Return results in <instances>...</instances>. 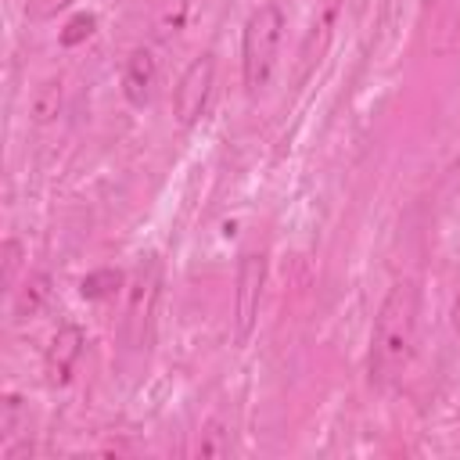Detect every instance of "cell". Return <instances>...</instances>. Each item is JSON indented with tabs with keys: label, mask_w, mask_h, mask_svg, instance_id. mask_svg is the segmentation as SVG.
Wrapping results in <instances>:
<instances>
[{
	"label": "cell",
	"mask_w": 460,
	"mask_h": 460,
	"mask_svg": "<svg viewBox=\"0 0 460 460\" xmlns=\"http://www.w3.org/2000/svg\"><path fill=\"white\" fill-rule=\"evenodd\" d=\"M198 453H201V456H223V453H230V438H226V431H223L219 424L205 428V435H201V442H198Z\"/></svg>",
	"instance_id": "cell-15"
},
{
	"label": "cell",
	"mask_w": 460,
	"mask_h": 460,
	"mask_svg": "<svg viewBox=\"0 0 460 460\" xmlns=\"http://www.w3.org/2000/svg\"><path fill=\"white\" fill-rule=\"evenodd\" d=\"M47 295H50V277H47V273H36V277L25 280V288L18 291V298H14V313H18V316H36V313L43 309Z\"/></svg>",
	"instance_id": "cell-9"
},
{
	"label": "cell",
	"mask_w": 460,
	"mask_h": 460,
	"mask_svg": "<svg viewBox=\"0 0 460 460\" xmlns=\"http://www.w3.org/2000/svg\"><path fill=\"white\" fill-rule=\"evenodd\" d=\"M122 288V273L119 270H93V273H86L83 277V284H79V295L83 298H108V295H115Z\"/></svg>",
	"instance_id": "cell-10"
},
{
	"label": "cell",
	"mask_w": 460,
	"mask_h": 460,
	"mask_svg": "<svg viewBox=\"0 0 460 460\" xmlns=\"http://www.w3.org/2000/svg\"><path fill=\"white\" fill-rule=\"evenodd\" d=\"M158 295H162V262H158V255H140L137 273L126 284V309H122V327H119V338L126 349L147 345Z\"/></svg>",
	"instance_id": "cell-3"
},
{
	"label": "cell",
	"mask_w": 460,
	"mask_h": 460,
	"mask_svg": "<svg viewBox=\"0 0 460 460\" xmlns=\"http://www.w3.org/2000/svg\"><path fill=\"white\" fill-rule=\"evenodd\" d=\"M212 86H216V58L212 54H198L183 68V75H180V83L172 90V115H176L180 126H194L205 115Z\"/></svg>",
	"instance_id": "cell-5"
},
{
	"label": "cell",
	"mask_w": 460,
	"mask_h": 460,
	"mask_svg": "<svg viewBox=\"0 0 460 460\" xmlns=\"http://www.w3.org/2000/svg\"><path fill=\"white\" fill-rule=\"evenodd\" d=\"M158 83V61L151 47H137L122 65V97L129 108H147Z\"/></svg>",
	"instance_id": "cell-7"
},
{
	"label": "cell",
	"mask_w": 460,
	"mask_h": 460,
	"mask_svg": "<svg viewBox=\"0 0 460 460\" xmlns=\"http://www.w3.org/2000/svg\"><path fill=\"white\" fill-rule=\"evenodd\" d=\"M75 0H25V18L29 22H47V18H54L58 11H65V7H72Z\"/></svg>",
	"instance_id": "cell-16"
},
{
	"label": "cell",
	"mask_w": 460,
	"mask_h": 460,
	"mask_svg": "<svg viewBox=\"0 0 460 460\" xmlns=\"http://www.w3.org/2000/svg\"><path fill=\"white\" fill-rule=\"evenodd\" d=\"M83 345H86V334H83L79 323H61L54 331V338L47 345V359H43L50 385H68L72 381V370L83 356Z\"/></svg>",
	"instance_id": "cell-6"
},
{
	"label": "cell",
	"mask_w": 460,
	"mask_h": 460,
	"mask_svg": "<svg viewBox=\"0 0 460 460\" xmlns=\"http://www.w3.org/2000/svg\"><path fill=\"white\" fill-rule=\"evenodd\" d=\"M262 284H266V255L262 252H244L241 262H237V277H234V334H237L241 345L255 331Z\"/></svg>",
	"instance_id": "cell-4"
},
{
	"label": "cell",
	"mask_w": 460,
	"mask_h": 460,
	"mask_svg": "<svg viewBox=\"0 0 460 460\" xmlns=\"http://www.w3.org/2000/svg\"><path fill=\"white\" fill-rule=\"evenodd\" d=\"M22 424H25V402H22V395L7 392L4 402H0V442L18 438Z\"/></svg>",
	"instance_id": "cell-11"
},
{
	"label": "cell",
	"mask_w": 460,
	"mask_h": 460,
	"mask_svg": "<svg viewBox=\"0 0 460 460\" xmlns=\"http://www.w3.org/2000/svg\"><path fill=\"white\" fill-rule=\"evenodd\" d=\"M93 25H97V18L93 14H75L65 29H61V43L65 47H75V43H83L90 32H93Z\"/></svg>",
	"instance_id": "cell-14"
},
{
	"label": "cell",
	"mask_w": 460,
	"mask_h": 460,
	"mask_svg": "<svg viewBox=\"0 0 460 460\" xmlns=\"http://www.w3.org/2000/svg\"><path fill=\"white\" fill-rule=\"evenodd\" d=\"M417 284L395 280L388 295L377 305L374 327H370V356H367V377L374 388H392L413 363L417 352Z\"/></svg>",
	"instance_id": "cell-1"
},
{
	"label": "cell",
	"mask_w": 460,
	"mask_h": 460,
	"mask_svg": "<svg viewBox=\"0 0 460 460\" xmlns=\"http://www.w3.org/2000/svg\"><path fill=\"white\" fill-rule=\"evenodd\" d=\"M0 262H4L0 280H4L7 291H14V273H18V266H22V244H18L14 237L4 241V248H0Z\"/></svg>",
	"instance_id": "cell-13"
},
{
	"label": "cell",
	"mask_w": 460,
	"mask_h": 460,
	"mask_svg": "<svg viewBox=\"0 0 460 460\" xmlns=\"http://www.w3.org/2000/svg\"><path fill=\"white\" fill-rule=\"evenodd\" d=\"M449 320H453V331L460 334V277H456V291H453V309H449Z\"/></svg>",
	"instance_id": "cell-17"
},
{
	"label": "cell",
	"mask_w": 460,
	"mask_h": 460,
	"mask_svg": "<svg viewBox=\"0 0 460 460\" xmlns=\"http://www.w3.org/2000/svg\"><path fill=\"white\" fill-rule=\"evenodd\" d=\"M29 111L36 122H50L58 111H61V79H47L36 86L32 101H29Z\"/></svg>",
	"instance_id": "cell-8"
},
{
	"label": "cell",
	"mask_w": 460,
	"mask_h": 460,
	"mask_svg": "<svg viewBox=\"0 0 460 460\" xmlns=\"http://www.w3.org/2000/svg\"><path fill=\"white\" fill-rule=\"evenodd\" d=\"M155 18L158 32H176L187 18V0H155Z\"/></svg>",
	"instance_id": "cell-12"
},
{
	"label": "cell",
	"mask_w": 460,
	"mask_h": 460,
	"mask_svg": "<svg viewBox=\"0 0 460 460\" xmlns=\"http://www.w3.org/2000/svg\"><path fill=\"white\" fill-rule=\"evenodd\" d=\"M280 40H284V14L277 4H259L241 32V75H244V90L255 97L270 86L273 68H277V54H280Z\"/></svg>",
	"instance_id": "cell-2"
}]
</instances>
